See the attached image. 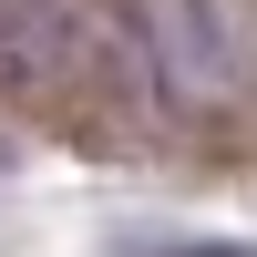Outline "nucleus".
Here are the masks:
<instances>
[{
	"label": "nucleus",
	"mask_w": 257,
	"mask_h": 257,
	"mask_svg": "<svg viewBox=\"0 0 257 257\" xmlns=\"http://www.w3.org/2000/svg\"><path fill=\"white\" fill-rule=\"evenodd\" d=\"M123 257H257V247H226V237H196V247H123Z\"/></svg>",
	"instance_id": "obj_1"
},
{
	"label": "nucleus",
	"mask_w": 257,
	"mask_h": 257,
	"mask_svg": "<svg viewBox=\"0 0 257 257\" xmlns=\"http://www.w3.org/2000/svg\"><path fill=\"white\" fill-rule=\"evenodd\" d=\"M0 175H11V144H0Z\"/></svg>",
	"instance_id": "obj_2"
}]
</instances>
